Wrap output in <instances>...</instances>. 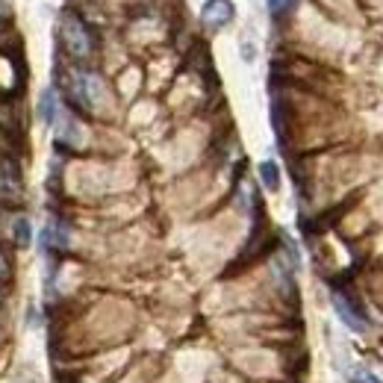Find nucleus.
I'll list each match as a JSON object with an SVG mask.
<instances>
[{
  "label": "nucleus",
  "instance_id": "obj_10",
  "mask_svg": "<svg viewBox=\"0 0 383 383\" xmlns=\"http://www.w3.org/2000/svg\"><path fill=\"white\" fill-rule=\"evenodd\" d=\"M351 383H383V380H380V377H374L372 372L357 369V372H351Z\"/></svg>",
  "mask_w": 383,
  "mask_h": 383
},
{
  "label": "nucleus",
  "instance_id": "obj_4",
  "mask_svg": "<svg viewBox=\"0 0 383 383\" xmlns=\"http://www.w3.org/2000/svg\"><path fill=\"white\" fill-rule=\"evenodd\" d=\"M200 21L207 30H221L233 21V4L230 0H207L204 9H200Z\"/></svg>",
  "mask_w": 383,
  "mask_h": 383
},
{
  "label": "nucleus",
  "instance_id": "obj_5",
  "mask_svg": "<svg viewBox=\"0 0 383 383\" xmlns=\"http://www.w3.org/2000/svg\"><path fill=\"white\" fill-rule=\"evenodd\" d=\"M68 242H71V236H68V227L63 221H48V227L42 233V245L48 251H65Z\"/></svg>",
  "mask_w": 383,
  "mask_h": 383
},
{
  "label": "nucleus",
  "instance_id": "obj_7",
  "mask_svg": "<svg viewBox=\"0 0 383 383\" xmlns=\"http://www.w3.org/2000/svg\"><path fill=\"white\" fill-rule=\"evenodd\" d=\"M295 6H298V0H269V9H271V15H274V18L289 15Z\"/></svg>",
  "mask_w": 383,
  "mask_h": 383
},
{
  "label": "nucleus",
  "instance_id": "obj_12",
  "mask_svg": "<svg viewBox=\"0 0 383 383\" xmlns=\"http://www.w3.org/2000/svg\"><path fill=\"white\" fill-rule=\"evenodd\" d=\"M0 15H4V4H0Z\"/></svg>",
  "mask_w": 383,
  "mask_h": 383
},
{
  "label": "nucleus",
  "instance_id": "obj_3",
  "mask_svg": "<svg viewBox=\"0 0 383 383\" xmlns=\"http://www.w3.org/2000/svg\"><path fill=\"white\" fill-rule=\"evenodd\" d=\"M333 310H336L339 321H342V325H345L348 330H354V333H362V330H366V315L357 310V304H354L348 295L333 292Z\"/></svg>",
  "mask_w": 383,
  "mask_h": 383
},
{
  "label": "nucleus",
  "instance_id": "obj_8",
  "mask_svg": "<svg viewBox=\"0 0 383 383\" xmlns=\"http://www.w3.org/2000/svg\"><path fill=\"white\" fill-rule=\"evenodd\" d=\"M15 239H18V245H30V221L27 218L15 221Z\"/></svg>",
  "mask_w": 383,
  "mask_h": 383
},
{
  "label": "nucleus",
  "instance_id": "obj_9",
  "mask_svg": "<svg viewBox=\"0 0 383 383\" xmlns=\"http://www.w3.org/2000/svg\"><path fill=\"white\" fill-rule=\"evenodd\" d=\"M53 109H56L53 107V92H45L42 95V118L45 121H53Z\"/></svg>",
  "mask_w": 383,
  "mask_h": 383
},
{
  "label": "nucleus",
  "instance_id": "obj_2",
  "mask_svg": "<svg viewBox=\"0 0 383 383\" xmlns=\"http://www.w3.org/2000/svg\"><path fill=\"white\" fill-rule=\"evenodd\" d=\"M59 36H63V45L74 59H89L95 53V36L89 30V24L83 18H77L74 12H65L63 21H59Z\"/></svg>",
  "mask_w": 383,
  "mask_h": 383
},
{
  "label": "nucleus",
  "instance_id": "obj_1",
  "mask_svg": "<svg viewBox=\"0 0 383 383\" xmlns=\"http://www.w3.org/2000/svg\"><path fill=\"white\" fill-rule=\"evenodd\" d=\"M68 97L74 100L77 107H83L89 112H95L107 97L104 80L92 71H71L68 74Z\"/></svg>",
  "mask_w": 383,
  "mask_h": 383
},
{
  "label": "nucleus",
  "instance_id": "obj_11",
  "mask_svg": "<svg viewBox=\"0 0 383 383\" xmlns=\"http://www.w3.org/2000/svg\"><path fill=\"white\" fill-rule=\"evenodd\" d=\"M9 277V263H6V257L0 254V280H6Z\"/></svg>",
  "mask_w": 383,
  "mask_h": 383
},
{
  "label": "nucleus",
  "instance_id": "obj_6",
  "mask_svg": "<svg viewBox=\"0 0 383 383\" xmlns=\"http://www.w3.org/2000/svg\"><path fill=\"white\" fill-rule=\"evenodd\" d=\"M259 180H263V186L269 192H277V186H280V168H277V163H271V159L259 163Z\"/></svg>",
  "mask_w": 383,
  "mask_h": 383
}]
</instances>
